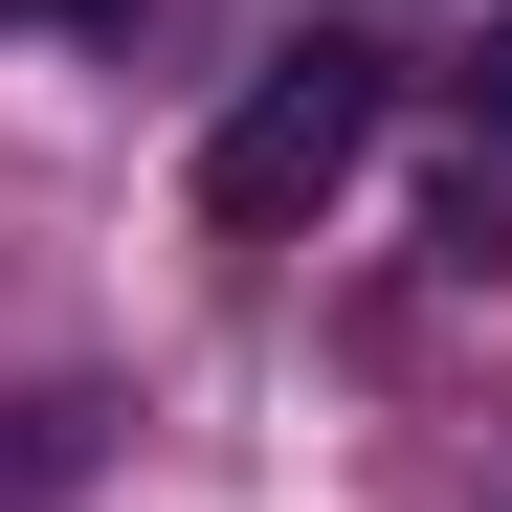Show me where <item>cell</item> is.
I'll return each instance as SVG.
<instances>
[{"mask_svg":"<svg viewBox=\"0 0 512 512\" xmlns=\"http://www.w3.org/2000/svg\"><path fill=\"white\" fill-rule=\"evenodd\" d=\"M357 156H379V45H334V23H312V45L245 67V112L201 134V223H223V245H290Z\"/></svg>","mask_w":512,"mask_h":512,"instance_id":"obj_1","label":"cell"},{"mask_svg":"<svg viewBox=\"0 0 512 512\" xmlns=\"http://www.w3.org/2000/svg\"><path fill=\"white\" fill-rule=\"evenodd\" d=\"M468 134L512 156V0H490V45H468Z\"/></svg>","mask_w":512,"mask_h":512,"instance_id":"obj_2","label":"cell"},{"mask_svg":"<svg viewBox=\"0 0 512 512\" xmlns=\"http://www.w3.org/2000/svg\"><path fill=\"white\" fill-rule=\"evenodd\" d=\"M0 23H23V45H112L134 0H0Z\"/></svg>","mask_w":512,"mask_h":512,"instance_id":"obj_3","label":"cell"}]
</instances>
